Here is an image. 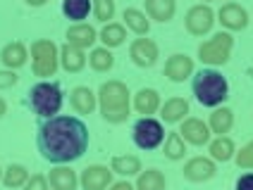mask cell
<instances>
[{
  "mask_svg": "<svg viewBox=\"0 0 253 190\" xmlns=\"http://www.w3.org/2000/svg\"><path fill=\"white\" fill-rule=\"evenodd\" d=\"M36 145L45 162L70 164L84 157L88 150V128L79 117L55 114L43 119L36 133Z\"/></svg>",
  "mask_w": 253,
  "mask_h": 190,
  "instance_id": "1",
  "label": "cell"
},
{
  "mask_svg": "<svg viewBox=\"0 0 253 190\" xmlns=\"http://www.w3.org/2000/svg\"><path fill=\"white\" fill-rule=\"evenodd\" d=\"M98 109L103 122L108 124H125L131 112V93L126 88L125 81L110 79V81L100 83L98 88Z\"/></svg>",
  "mask_w": 253,
  "mask_h": 190,
  "instance_id": "2",
  "label": "cell"
},
{
  "mask_svg": "<svg viewBox=\"0 0 253 190\" xmlns=\"http://www.w3.org/2000/svg\"><path fill=\"white\" fill-rule=\"evenodd\" d=\"M191 93L203 107H220L229 97V81L215 67H206L194 74L191 79Z\"/></svg>",
  "mask_w": 253,
  "mask_h": 190,
  "instance_id": "3",
  "label": "cell"
},
{
  "mask_svg": "<svg viewBox=\"0 0 253 190\" xmlns=\"http://www.w3.org/2000/svg\"><path fill=\"white\" fill-rule=\"evenodd\" d=\"M62 102H65L62 88L53 81L34 83L27 93V107L31 109L36 117H41V119H50V117L60 114Z\"/></svg>",
  "mask_w": 253,
  "mask_h": 190,
  "instance_id": "4",
  "label": "cell"
},
{
  "mask_svg": "<svg viewBox=\"0 0 253 190\" xmlns=\"http://www.w3.org/2000/svg\"><path fill=\"white\" fill-rule=\"evenodd\" d=\"M60 67V48L50 38H39L31 43V71L39 79H50L55 76Z\"/></svg>",
  "mask_w": 253,
  "mask_h": 190,
  "instance_id": "5",
  "label": "cell"
},
{
  "mask_svg": "<svg viewBox=\"0 0 253 190\" xmlns=\"http://www.w3.org/2000/svg\"><path fill=\"white\" fill-rule=\"evenodd\" d=\"M232 50H234V36L229 31H217L198 45V60L208 67H222L229 62Z\"/></svg>",
  "mask_w": 253,
  "mask_h": 190,
  "instance_id": "6",
  "label": "cell"
},
{
  "mask_svg": "<svg viewBox=\"0 0 253 190\" xmlns=\"http://www.w3.org/2000/svg\"><path fill=\"white\" fill-rule=\"evenodd\" d=\"M131 138H134V145L139 150H155L165 140V126L153 117H141L131 128Z\"/></svg>",
  "mask_w": 253,
  "mask_h": 190,
  "instance_id": "7",
  "label": "cell"
},
{
  "mask_svg": "<svg viewBox=\"0 0 253 190\" xmlns=\"http://www.w3.org/2000/svg\"><path fill=\"white\" fill-rule=\"evenodd\" d=\"M215 22H217V19H215V10H212L211 5H206V2L194 5V7L186 12V17H184L186 31H189L191 36H196V38L211 33L212 27H215Z\"/></svg>",
  "mask_w": 253,
  "mask_h": 190,
  "instance_id": "8",
  "label": "cell"
},
{
  "mask_svg": "<svg viewBox=\"0 0 253 190\" xmlns=\"http://www.w3.org/2000/svg\"><path fill=\"white\" fill-rule=\"evenodd\" d=\"M129 57H131V62L141 69H151L158 62V57H160V48H158V43L153 38H134L131 45H129Z\"/></svg>",
  "mask_w": 253,
  "mask_h": 190,
  "instance_id": "9",
  "label": "cell"
},
{
  "mask_svg": "<svg viewBox=\"0 0 253 190\" xmlns=\"http://www.w3.org/2000/svg\"><path fill=\"white\" fill-rule=\"evenodd\" d=\"M179 136L186 140V145H208L211 143V128H208V124L203 122V119H198V117H186L184 122H179Z\"/></svg>",
  "mask_w": 253,
  "mask_h": 190,
  "instance_id": "10",
  "label": "cell"
},
{
  "mask_svg": "<svg viewBox=\"0 0 253 190\" xmlns=\"http://www.w3.org/2000/svg\"><path fill=\"white\" fill-rule=\"evenodd\" d=\"M217 22L232 33V31H244L249 27V12L241 7L239 2H222V7L215 12Z\"/></svg>",
  "mask_w": 253,
  "mask_h": 190,
  "instance_id": "11",
  "label": "cell"
},
{
  "mask_svg": "<svg viewBox=\"0 0 253 190\" xmlns=\"http://www.w3.org/2000/svg\"><path fill=\"white\" fill-rule=\"evenodd\" d=\"M79 186L84 190H108L113 186V169H108L103 164H91L82 171Z\"/></svg>",
  "mask_w": 253,
  "mask_h": 190,
  "instance_id": "12",
  "label": "cell"
},
{
  "mask_svg": "<svg viewBox=\"0 0 253 190\" xmlns=\"http://www.w3.org/2000/svg\"><path fill=\"white\" fill-rule=\"evenodd\" d=\"M163 74L168 76L172 83H184L189 76H194V60L184 53H174L168 57Z\"/></svg>",
  "mask_w": 253,
  "mask_h": 190,
  "instance_id": "13",
  "label": "cell"
},
{
  "mask_svg": "<svg viewBox=\"0 0 253 190\" xmlns=\"http://www.w3.org/2000/svg\"><path fill=\"white\" fill-rule=\"evenodd\" d=\"M217 174V166L211 157H191L184 164V178L191 183H206Z\"/></svg>",
  "mask_w": 253,
  "mask_h": 190,
  "instance_id": "14",
  "label": "cell"
},
{
  "mask_svg": "<svg viewBox=\"0 0 253 190\" xmlns=\"http://www.w3.org/2000/svg\"><path fill=\"white\" fill-rule=\"evenodd\" d=\"M65 38H67L70 45L79 48V50H86V48H93V43L98 41V31L91 27V24L79 22V24H72V27L67 29Z\"/></svg>",
  "mask_w": 253,
  "mask_h": 190,
  "instance_id": "15",
  "label": "cell"
},
{
  "mask_svg": "<svg viewBox=\"0 0 253 190\" xmlns=\"http://www.w3.org/2000/svg\"><path fill=\"white\" fill-rule=\"evenodd\" d=\"M143 12L148 14V19L168 24L174 19L177 12V0H143Z\"/></svg>",
  "mask_w": 253,
  "mask_h": 190,
  "instance_id": "16",
  "label": "cell"
},
{
  "mask_svg": "<svg viewBox=\"0 0 253 190\" xmlns=\"http://www.w3.org/2000/svg\"><path fill=\"white\" fill-rule=\"evenodd\" d=\"M48 186H50V190H77L79 176H77L74 169L65 166V164H57L55 169L48 171Z\"/></svg>",
  "mask_w": 253,
  "mask_h": 190,
  "instance_id": "17",
  "label": "cell"
},
{
  "mask_svg": "<svg viewBox=\"0 0 253 190\" xmlns=\"http://www.w3.org/2000/svg\"><path fill=\"white\" fill-rule=\"evenodd\" d=\"M70 105L77 114H91L98 107V95L93 93L88 86H77L70 93Z\"/></svg>",
  "mask_w": 253,
  "mask_h": 190,
  "instance_id": "18",
  "label": "cell"
},
{
  "mask_svg": "<svg viewBox=\"0 0 253 190\" xmlns=\"http://www.w3.org/2000/svg\"><path fill=\"white\" fill-rule=\"evenodd\" d=\"M29 60V48L22 41H12L7 43L2 50H0V62L5 64V69H22Z\"/></svg>",
  "mask_w": 253,
  "mask_h": 190,
  "instance_id": "19",
  "label": "cell"
},
{
  "mask_svg": "<svg viewBox=\"0 0 253 190\" xmlns=\"http://www.w3.org/2000/svg\"><path fill=\"white\" fill-rule=\"evenodd\" d=\"M160 93L155 88H141L134 95V109L141 117H153L155 112H160Z\"/></svg>",
  "mask_w": 253,
  "mask_h": 190,
  "instance_id": "20",
  "label": "cell"
},
{
  "mask_svg": "<svg viewBox=\"0 0 253 190\" xmlns=\"http://www.w3.org/2000/svg\"><path fill=\"white\" fill-rule=\"evenodd\" d=\"M86 62H88V57H86L84 50L74 48L70 43H65L60 48V67L65 69L67 74H79L86 67Z\"/></svg>",
  "mask_w": 253,
  "mask_h": 190,
  "instance_id": "21",
  "label": "cell"
},
{
  "mask_svg": "<svg viewBox=\"0 0 253 190\" xmlns=\"http://www.w3.org/2000/svg\"><path fill=\"white\" fill-rule=\"evenodd\" d=\"M189 114V102L184 97H169L160 105V119L163 124H179Z\"/></svg>",
  "mask_w": 253,
  "mask_h": 190,
  "instance_id": "22",
  "label": "cell"
},
{
  "mask_svg": "<svg viewBox=\"0 0 253 190\" xmlns=\"http://www.w3.org/2000/svg\"><path fill=\"white\" fill-rule=\"evenodd\" d=\"M232 126H234V112L229 107L220 105V107H215L211 112V119H208L211 133H215V136H227V133L232 131Z\"/></svg>",
  "mask_w": 253,
  "mask_h": 190,
  "instance_id": "23",
  "label": "cell"
},
{
  "mask_svg": "<svg viewBox=\"0 0 253 190\" xmlns=\"http://www.w3.org/2000/svg\"><path fill=\"white\" fill-rule=\"evenodd\" d=\"M208 152H211V159L212 162H229V159H234V155H237V145H234V140L229 136H217L215 140L208 143Z\"/></svg>",
  "mask_w": 253,
  "mask_h": 190,
  "instance_id": "24",
  "label": "cell"
},
{
  "mask_svg": "<svg viewBox=\"0 0 253 190\" xmlns=\"http://www.w3.org/2000/svg\"><path fill=\"white\" fill-rule=\"evenodd\" d=\"M110 169H113V174H120V176H125V178L139 176L141 171H143L141 159L136 155H115L113 162H110Z\"/></svg>",
  "mask_w": 253,
  "mask_h": 190,
  "instance_id": "25",
  "label": "cell"
},
{
  "mask_svg": "<svg viewBox=\"0 0 253 190\" xmlns=\"http://www.w3.org/2000/svg\"><path fill=\"white\" fill-rule=\"evenodd\" d=\"M122 19H125L126 29H129V31H134L136 36H148V31H151V19H148V14L143 12V10H136V7H125Z\"/></svg>",
  "mask_w": 253,
  "mask_h": 190,
  "instance_id": "26",
  "label": "cell"
},
{
  "mask_svg": "<svg viewBox=\"0 0 253 190\" xmlns=\"http://www.w3.org/2000/svg\"><path fill=\"white\" fill-rule=\"evenodd\" d=\"M98 41L105 45V48H120L122 43L126 41V29L125 24H120V22H108L105 27L100 29L98 33Z\"/></svg>",
  "mask_w": 253,
  "mask_h": 190,
  "instance_id": "27",
  "label": "cell"
},
{
  "mask_svg": "<svg viewBox=\"0 0 253 190\" xmlns=\"http://www.w3.org/2000/svg\"><path fill=\"white\" fill-rule=\"evenodd\" d=\"M136 190H165L168 188V178L160 169H146L136 176Z\"/></svg>",
  "mask_w": 253,
  "mask_h": 190,
  "instance_id": "28",
  "label": "cell"
},
{
  "mask_svg": "<svg viewBox=\"0 0 253 190\" xmlns=\"http://www.w3.org/2000/svg\"><path fill=\"white\" fill-rule=\"evenodd\" d=\"M88 67L93 69V71H98V74H105V71H110L115 67V55L110 48H93L91 55H88Z\"/></svg>",
  "mask_w": 253,
  "mask_h": 190,
  "instance_id": "29",
  "label": "cell"
},
{
  "mask_svg": "<svg viewBox=\"0 0 253 190\" xmlns=\"http://www.w3.org/2000/svg\"><path fill=\"white\" fill-rule=\"evenodd\" d=\"M29 181V169L24 164H10L5 171H2V186L10 190L24 188Z\"/></svg>",
  "mask_w": 253,
  "mask_h": 190,
  "instance_id": "30",
  "label": "cell"
},
{
  "mask_svg": "<svg viewBox=\"0 0 253 190\" xmlns=\"http://www.w3.org/2000/svg\"><path fill=\"white\" fill-rule=\"evenodd\" d=\"M163 152H165V157L172 159V162L184 159V155H186V140L179 136V131L168 133V138L163 140Z\"/></svg>",
  "mask_w": 253,
  "mask_h": 190,
  "instance_id": "31",
  "label": "cell"
},
{
  "mask_svg": "<svg viewBox=\"0 0 253 190\" xmlns=\"http://www.w3.org/2000/svg\"><path fill=\"white\" fill-rule=\"evenodd\" d=\"M91 12V0H62V14L74 24L84 22Z\"/></svg>",
  "mask_w": 253,
  "mask_h": 190,
  "instance_id": "32",
  "label": "cell"
},
{
  "mask_svg": "<svg viewBox=\"0 0 253 190\" xmlns=\"http://www.w3.org/2000/svg\"><path fill=\"white\" fill-rule=\"evenodd\" d=\"M91 12L96 17V22L108 24L110 19H115V12H117L115 0H91Z\"/></svg>",
  "mask_w": 253,
  "mask_h": 190,
  "instance_id": "33",
  "label": "cell"
},
{
  "mask_svg": "<svg viewBox=\"0 0 253 190\" xmlns=\"http://www.w3.org/2000/svg\"><path fill=\"white\" fill-rule=\"evenodd\" d=\"M234 162L239 169H246V171H253V140H249L241 150H237L234 155Z\"/></svg>",
  "mask_w": 253,
  "mask_h": 190,
  "instance_id": "34",
  "label": "cell"
},
{
  "mask_svg": "<svg viewBox=\"0 0 253 190\" xmlns=\"http://www.w3.org/2000/svg\"><path fill=\"white\" fill-rule=\"evenodd\" d=\"M22 190H50V186H48V176H43V174L29 176L27 186H24Z\"/></svg>",
  "mask_w": 253,
  "mask_h": 190,
  "instance_id": "35",
  "label": "cell"
},
{
  "mask_svg": "<svg viewBox=\"0 0 253 190\" xmlns=\"http://www.w3.org/2000/svg\"><path fill=\"white\" fill-rule=\"evenodd\" d=\"M17 81H19L17 71H12V69H0V91L17 86Z\"/></svg>",
  "mask_w": 253,
  "mask_h": 190,
  "instance_id": "36",
  "label": "cell"
},
{
  "mask_svg": "<svg viewBox=\"0 0 253 190\" xmlns=\"http://www.w3.org/2000/svg\"><path fill=\"white\" fill-rule=\"evenodd\" d=\"M237 190H253V171H246V174H241L237 178Z\"/></svg>",
  "mask_w": 253,
  "mask_h": 190,
  "instance_id": "37",
  "label": "cell"
},
{
  "mask_svg": "<svg viewBox=\"0 0 253 190\" xmlns=\"http://www.w3.org/2000/svg\"><path fill=\"white\" fill-rule=\"evenodd\" d=\"M110 190H136V188H134L129 181H117V183H113V186H110Z\"/></svg>",
  "mask_w": 253,
  "mask_h": 190,
  "instance_id": "38",
  "label": "cell"
},
{
  "mask_svg": "<svg viewBox=\"0 0 253 190\" xmlns=\"http://www.w3.org/2000/svg\"><path fill=\"white\" fill-rule=\"evenodd\" d=\"M24 2H27L29 7H43V5H45L48 0H24Z\"/></svg>",
  "mask_w": 253,
  "mask_h": 190,
  "instance_id": "39",
  "label": "cell"
},
{
  "mask_svg": "<svg viewBox=\"0 0 253 190\" xmlns=\"http://www.w3.org/2000/svg\"><path fill=\"white\" fill-rule=\"evenodd\" d=\"M5 114H7V102H5V97L0 95V119H2Z\"/></svg>",
  "mask_w": 253,
  "mask_h": 190,
  "instance_id": "40",
  "label": "cell"
},
{
  "mask_svg": "<svg viewBox=\"0 0 253 190\" xmlns=\"http://www.w3.org/2000/svg\"><path fill=\"white\" fill-rule=\"evenodd\" d=\"M201 2H206V5H211V2H225V0H201Z\"/></svg>",
  "mask_w": 253,
  "mask_h": 190,
  "instance_id": "41",
  "label": "cell"
},
{
  "mask_svg": "<svg viewBox=\"0 0 253 190\" xmlns=\"http://www.w3.org/2000/svg\"><path fill=\"white\" fill-rule=\"evenodd\" d=\"M0 183H2V169H0Z\"/></svg>",
  "mask_w": 253,
  "mask_h": 190,
  "instance_id": "42",
  "label": "cell"
}]
</instances>
